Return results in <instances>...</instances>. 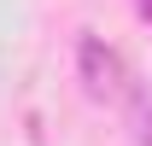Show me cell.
Here are the masks:
<instances>
[{"instance_id": "cell-2", "label": "cell", "mask_w": 152, "mask_h": 146, "mask_svg": "<svg viewBox=\"0 0 152 146\" xmlns=\"http://www.w3.org/2000/svg\"><path fill=\"white\" fill-rule=\"evenodd\" d=\"M134 140H140V146H152V99H146V93L134 99Z\"/></svg>"}, {"instance_id": "cell-1", "label": "cell", "mask_w": 152, "mask_h": 146, "mask_svg": "<svg viewBox=\"0 0 152 146\" xmlns=\"http://www.w3.org/2000/svg\"><path fill=\"white\" fill-rule=\"evenodd\" d=\"M76 64H82V88L94 93V99H111V93L123 88V58H117L99 35H82V47H76Z\"/></svg>"}, {"instance_id": "cell-3", "label": "cell", "mask_w": 152, "mask_h": 146, "mask_svg": "<svg viewBox=\"0 0 152 146\" xmlns=\"http://www.w3.org/2000/svg\"><path fill=\"white\" fill-rule=\"evenodd\" d=\"M134 12H140V18H146V23H152V0H134Z\"/></svg>"}]
</instances>
